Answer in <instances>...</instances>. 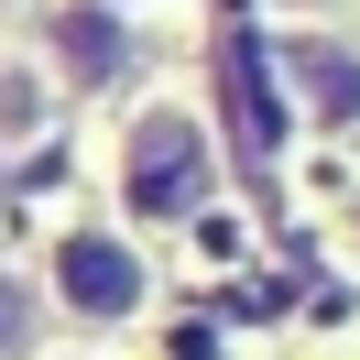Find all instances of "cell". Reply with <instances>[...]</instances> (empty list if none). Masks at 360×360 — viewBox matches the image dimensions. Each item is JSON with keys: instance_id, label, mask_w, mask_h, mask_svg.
Here are the masks:
<instances>
[{"instance_id": "6da1fadb", "label": "cell", "mask_w": 360, "mask_h": 360, "mask_svg": "<svg viewBox=\"0 0 360 360\" xmlns=\"http://www.w3.org/2000/svg\"><path fill=\"white\" fill-rule=\"evenodd\" d=\"M207 197H219V153H207V131H197L186 110H142L131 131H120V207H131L142 229H186Z\"/></svg>"}, {"instance_id": "7a4b0ae2", "label": "cell", "mask_w": 360, "mask_h": 360, "mask_svg": "<svg viewBox=\"0 0 360 360\" xmlns=\"http://www.w3.org/2000/svg\"><path fill=\"white\" fill-rule=\"evenodd\" d=\"M55 306L88 316V328H120V316H142V295H153V273H142V251L120 240V229H55Z\"/></svg>"}, {"instance_id": "5b68a950", "label": "cell", "mask_w": 360, "mask_h": 360, "mask_svg": "<svg viewBox=\"0 0 360 360\" xmlns=\"http://www.w3.org/2000/svg\"><path fill=\"white\" fill-rule=\"evenodd\" d=\"M219 110H229V142H240L251 164L284 142V98H273V77H262L251 44H219Z\"/></svg>"}, {"instance_id": "277c9868", "label": "cell", "mask_w": 360, "mask_h": 360, "mask_svg": "<svg viewBox=\"0 0 360 360\" xmlns=\"http://www.w3.org/2000/svg\"><path fill=\"white\" fill-rule=\"evenodd\" d=\"M284 77H295V110H306L316 131H360V55L338 44V33H295Z\"/></svg>"}, {"instance_id": "3957f363", "label": "cell", "mask_w": 360, "mask_h": 360, "mask_svg": "<svg viewBox=\"0 0 360 360\" xmlns=\"http://www.w3.org/2000/svg\"><path fill=\"white\" fill-rule=\"evenodd\" d=\"M44 55H55V88H110V77L131 66V33H120V11H98V0H55L44 11Z\"/></svg>"}, {"instance_id": "52a82bcc", "label": "cell", "mask_w": 360, "mask_h": 360, "mask_svg": "<svg viewBox=\"0 0 360 360\" xmlns=\"http://www.w3.org/2000/svg\"><path fill=\"white\" fill-rule=\"evenodd\" d=\"M33 316H44V306H33V284L0 262V360H22V349H33Z\"/></svg>"}, {"instance_id": "8992f818", "label": "cell", "mask_w": 360, "mask_h": 360, "mask_svg": "<svg viewBox=\"0 0 360 360\" xmlns=\"http://www.w3.org/2000/svg\"><path fill=\"white\" fill-rule=\"evenodd\" d=\"M55 98L66 88H55L44 66H0V142H44L55 131Z\"/></svg>"}]
</instances>
